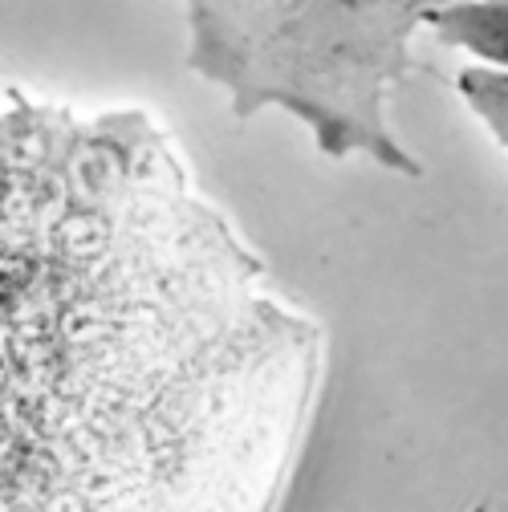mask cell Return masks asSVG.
Instances as JSON below:
<instances>
[{"mask_svg":"<svg viewBox=\"0 0 508 512\" xmlns=\"http://www.w3.org/2000/svg\"><path fill=\"white\" fill-rule=\"evenodd\" d=\"M317 374L167 131L0 110V512H269Z\"/></svg>","mask_w":508,"mask_h":512,"instance_id":"1","label":"cell"},{"mask_svg":"<svg viewBox=\"0 0 508 512\" xmlns=\"http://www.w3.org/2000/svg\"><path fill=\"white\" fill-rule=\"evenodd\" d=\"M192 70L220 82L236 114L285 106L334 159L366 151L407 167L383 102L407 70V37L452 0H183ZM411 171V167H407Z\"/></svg>","mask_w":508,"mask_h":512,"instance_id":"2","label":"cell"}]
</instances>
